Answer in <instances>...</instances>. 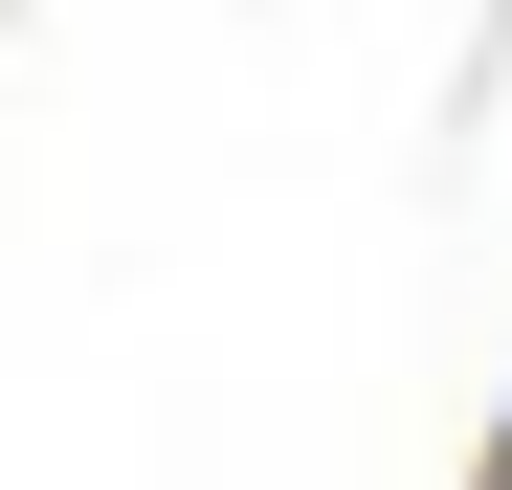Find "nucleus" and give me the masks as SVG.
<instances>
[{"label": "nucleus", "mask_w": 512, "mask_h": 490, "mask_svg": "<svg viewBox=\"0 0 512 490\" xmlns=\"http://www.w3.org/2000/svg\"><path fill=\"white\" fill-rule=\"evenodd\" d=\"M490 468H512V401H490Z\"/></svg>", "instance_id": "f257e3e1"}]
</instances>
